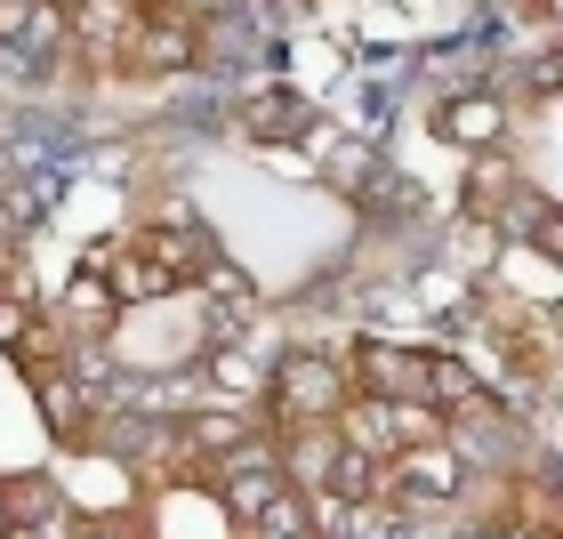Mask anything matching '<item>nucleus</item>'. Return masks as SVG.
<instances>
[{
    "label": "nucleus",
    "instance_id": "nucleus-1",
    "mask_svg": "<svg viewBox=\"0 0 563 539\" xmlns=\"http://www.w3.org/2000/svg\"><path fill=\"white\" fill-rule=\"evenodd\" d=\"M363 395L354 387V363L322 346H290L274 354V378H266V419L274 427H339V410Z\"/></svg>",
    "mask_w": 563,
    "mask_h": 539
},
{
    "label": "nucleus",
    "instance_id": "nucleus-2",
    "mask_svg": "<svg viewBox=\"0 0 563 539\" xmlns=\"http://www.w3.org/2000/svg\"><path fill=\"white\" fill-rule=\"evenodd\" d=\"M282 483H290V459H282V435L266 427V435L234 443V451H225L218 468H210V499H218L225 516H234V524L250 531V524H258V507L282 492Z\"/></svg>",
    "mask_w": 563,
    "mask_h": 539
},
{
    "label": "nucleus",
    "instance_id": "nucleus-3",
    "mask_svg": "<svg viewBox=\"0 0 563 539\" xmlns=\"http://www.w3.org/2000/svg\"><path fill=\"white\" fill-rule=\"evenodd\" d=\"M475 483V468H467V451L451 443H411V451H395L387 459V499L395 507H411V516H427V507H459V492Z\"/></svg>",
    "mask_w": 563,
    "mask_h": 539
},
{
    "label": "nucleus",
    "instance_id": "nucleus-4",
    "mask_svg": "<svg viewBox=\"0 0 563 539\" xmlns=\"http://www.w3.org/2000/svg\"><path fill=\"white\" fill-rule=\"evenodd\" d=\"M210 65V41H201V24L186 9H169V0H153L137 41H130V73H194Z\"/></svg>",
    "mask_w": 563,
    "mask_h": 539
},
{
    "label": "nucleus",
    "instance_id": "nucleus-5",
    "mask_svg": "<svg viewBox=\"0 0 563 539\" xmlns=\"http://www.w3.org/2000/svg\"><path fill=\"white\" fill-rule=\"evenodd\" d=\"M24 387H33V410H41V427L57 435V443H89V435H97V410H106V403L89 395V378L73 363L24 371Z\"/></svg>",
    "mask_w": 563,
    "mask_h": 539
},
{
    "label": "nucleus",
    "instance_id": "nucleus-6",
    "mask_svg": "<svg viewBox=\"0 0 563 539\" xmlns=\"http://www.w3.org/2000/svg\"><path fill=\"white\" fill-rule=\"evenodd\" d=\"M153 0H73V57L89 65H130V41Z\"/></svg>",
    "mask_w": 563,
    "mask_h": 539
},
{
    "label": "nucleus",
    "instance_id": "nucleus-7",
    "mask_svg": "<svg viewBox=\"0 0 563 539\" xmlns=\"http://www.w3.org/2000/svg\"><path fill=\"white\" fill-rule=\"evenodd\" d=\"M242 130L258 145H298V138H322V113H314V97H298L282 81H250L242 89Z\"/></svg>",
    "mask_w": 563,
    "mask_h": 539
},
{
    "label": "nucleus",
    "instance_id": "nucleus-8",
    "mask_svg": "<svg viewBox=\"0 0 563 539\" xmlns=\"http://www.w3.org/2000/svg\"><path fill=\"white\" fill-rule=\"evenodd\" d=\"M434 138H443L451 153H492V145L507 138V97L467 81L459 97H443V106H434Z\"/></svg>",
    "mask_w": 563,
    "mask_h": 539
},
{
    "label": "nucleus",
    "instance_id": "nucleus-9",
    "mask_svg": "<svg viewBox=\"0 0 563 539\" xmlns=\"http://www.w3.org/2000/svg\"><path fill=\"white\" fill-rule=\"evenodd\" d=\"M354 387L363 395H395V403H427V354L419 346H387V339H354Z\"/></svg>",
    "mask_w": 563,
    "mask_h": 539
},
{
    "label": "nucleus",
    "instance_id": "nucleus-10",
    "mask_svg": "<svg viewBox=\"0 0 563 539\" xmlns=\"http://www.w3.org/2000/svg\"><path fill=\"white\" fill-rule=\"evenodd\" d=\"M516 194H523V169L507 162V145H492V153H467V177H459V218L499 226Z\"/></svg>",
    "mask_w": 563,
    "mask_h": 539
},
{
    "label": "nucleus",
    "instance_id": "nucleus-11",
    "mask_svg": "<svg viewBox=\"0 0 563 539\" xmlns=\"http://www.w3.org/2000/svg\"><path fill=\"white\" fill-rule=\"evenodd\" d=\"M250 435H258V419H250V410H225V403H194V410H177V443H186V459H194L201 475H210L234 443H250Z\"/></svg>",
    "mask_w": 563,
    "mask_h": 539
},
{
    "label": "nucleus",
    "instance_id": "nucleus-12",
    "mask_svg": "<svg viewBox=\"0 0 563 539\" xmlns=\"http://www.w3.org/2000/svg\"><path fill=\"white\" fill-rule=\"evenodd\" d=\"M9 499H16V539H65L81 524L57 475H9Z\"/></svg>",
    "mask_w": 563,
    "mask_h": 539
},
{
    "label": "nucleus",
    "instance_id": "nucleus-13",
    "mask_svg": "<svg viewBox=\"0 0 563 539\" xmlns=\"http://www.w3.org/2000/svg\"><path fill=\"white\" fill-rule=\"evenodd\" d=\"M322 492H339V499H354V507H378V499H387V451H363V443H346V435H339Z\"/></svg>",
    "mask_w": 563,
    "mask_h": 539
},
{
    "label": "nucleus",
    "instance_id": "nucleus-14",
    "mask_svg": "<svg viewBox=\"0 0 563 539\" xmlns=\"http://www.w3.org/2000/svg\"><path fill=\"white\" fill-rule=\"evenodd\" d=\"M106 282H113V298L121 306H145V298H169V290H186L153 250H137V242H113V266H106Z\"/></svg>",
    "mask_w": 563,
    "mask_h": 539
},
{
    "label": "nucleus",
    "instance_id": "nucleus-15",
    "mask_svg": "<svg viewBox=\"0 0 563 539\" xmlns=\"http://www.w3.org/2000/svg\"><path fill=\"white\" fill-rule=\"evenodd\" d=\"M378 169H387V153H378L371 138H330V145H322V186H330V194H346V201L363 194Z\"/></svg>",
    "mask_w": 563,
    "mask_h": 539
},
{
    "label": "nucleus",
    "instance_id": "nucleus-16",
    "mask_svg": "<svg viewBox=\"0 0 563 539\" xmlns=\"http://www.w3.org/2000/svg\"><path fill=\"white\" fill-rule=\"evenodd\" d=\"M354 210H363L371 226H411L427 201H419V177H402V169H378L363 194H354Z\"/></svg>",
    "mask_w": 563,
    "mask_h": 539
},
{
    "label": "nucleus",
    "instance_id": "nucleus-17",
    "mask_svg": "<svg viewBox=\"0 0 563 539\" xmlns=\"http://www.w3.org/2000/svg\"><path fill=\"white\" fill-rule=\"evenodd\" d=\"M306 531H322V524H314V492H298V483H282L258 507V524H250V539H306Z\"/></svg>",
    "mask_w": 563,
    "mask_h": 539
},
{
    "label": "nucleus",
    "instance_id": "nucleus-18",
    "mask_svg": "<svg viewBox=\"0 0 563 539\" xmlns=\"http://www.w3.org/2000/svg\"><path fill=\"white\" fill-rule=\"evenodd\" d=\"M201 371L218 378V395H225V403H250V395H258L266 378H274V371H250V363H242V346H210V354H201Z\"/></svg>",
    "mask_w": 563,
    "mask_h": 539
},
{
    "label": "nucleus",
    "instance_id": "nucleus-19",
    "mask_svg": "<svg viewBox=\"0 0 563 539\" xmlns=\"http://www.w3.org/2000/svg\"><path fill=\"white\" fill-rule=\"evenodd\" d=\"M201 298L210 306H234V315H250V298H258V282H250L234 258H210V274H201Z\"/></svg>",
    "mask_w": 563,
    "mask_h": 539
},
{
    "label": "nucleus",
    "instance_id": "nucleus-20",
    "mask_svg": "<svg viewBox=\"0 0 563 539\" xmlns=\"http://www.w3.org/2000/svg\"><path fill=\"white\" fill-rule=\"evenodd\" d=\"M523 97H563V48H540L523 65Z\"/></svg>",
    "mask_w": 563,
    "mask_h": 539
},
{
    "label": "nucleus",
    "instance_id": "nucleus-21",
    "mask_svg": "<svg viewBox=\"0 0 563 539\" xmlns=\"http://www.w3.org/2000/svg\"><path fill=\"white\" fill-rule=\"evenodd\" d=\"M33 322H41V315H33V306H24L16 290H0V346H9V354H16V346H24V330H33Z\"/></svg>",
    "mask_w": 563,
    "mask_h": 539
},
{
    "label": "nucleus",
    "instance_id": "nucleus-22",
    "mask_svg": "<svg viewBox=\"0 0 563 539\" xmlns=\"http://www.w3.org/2000/svg\"><path fill=\"white\" fill-rule=\"evenodd\" d=\"M483 539H563V531H555L548 516H523V524H507V516H499V524L483 531Z\"/></svg>",
    "mask_w": 563,
    "mask_h": 539
},
{
    "label": "nucleus",
    "instance_id": "nucleus-23",
    "mask_svg": "<svg viewBox=\"0 0 563 539\" xmlns=\"http://www.w3.org/2000/svg\"><path fill=\"white\" fill-rule=\"evenodd\" d=\"M65 539H121V524H106V516H81V524H73Z\"/></svg>",
    "mask_w": 563,
    "mask_h": 539
},
{
    "label": "nucleus",
    "instance_id": "nucleus-24",
    "mask_svg": "<svg viewBox=\"0 0 563 539\" xmlns=\"http://www.w3.org/2000/svg\"><path fill=\"white\" fill-rule=\"evenodd\" d=\"M0 539H16V499H9V475H0Z\"/></svg>",
    "mask_w": 563,
    "mask_h": 539
},
{
    "label": "nucleus",
    "instance_id": "nucleus-25",
    "mask_svg": "<svg viewBox=\"0 0 563 539\" xmlns=\"http://www.w3.org/2000/svg\"><path fill=\"white\" fill-rule=\"evenodd\" d=\"M121 539H145V531H121Z\"/></svg>",
    "mask_w": 563,
    "mask_h": 539
}]
</instances>
